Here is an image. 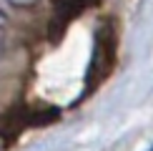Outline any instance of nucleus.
<instances>
[{
	"instance_id": "3",
	"label": "nucleus",
	"mask_w": 153,
	"mask_h": 151,
	"mask_svg": "<svg viewBox=\"0 0 153 151\" xmlns=\"http://www.w3.org/2000/svg\"><path fill=\"white\" fill-rule=\"evenodd\" d=\"M151 151H153V149H151Z\"/></svg>"
},
{
	"instance_id": "1",
	"label": "nucleus",
	"mask_w": 153,
	"mask_h": 151,
	"mask_svg": "<svg viewBox=\"0 0 153 151\" xmlns=\"http://www.w3.org/2000/svg\"><path fill=\"white\" fill-rule=\"evenodd\" d=\"M3 3H8V5H15V8H30V5H35L38 0H3Z\"/></svg>"
},
{
	"instance_id": "2",
	"label": "nucleus",
	"mask_w": 153,
	"mask_h": 151,
	"mask_svg": "<svg viewBox=\"0 0 153 151\" xmlns=\"http://www.w3.org/2000/svg\"><path fill=\"white\" fill-rule=\"evenodd\" d=\"M5 25H8V13L0 8V28H5Z\"/></svg>"
}]
</instances>
